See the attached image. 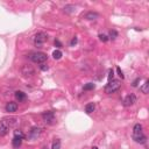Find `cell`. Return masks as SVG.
<instances>
[{"label": "cell", "instance_id": "cell-5", "mask_svg": "<svg viewBox=\"0 0 149 149\" xmlns=\"http://www.w3.org/2000/svg\"><path fill=\"white\" fill-rule=\"evenodd\" d=\"M47 39H48V35L46 33H43V32H40L34 36V43H35L36 47H41L47 41Z\"/></svg>", "mask_w": 149, "mask_h": 149}, {"label": "cell", "instance_id": "cell-3", "mask_svg": "<svg viewBox=\"0 0 149 149\" xmlns=\"http://www.w3.org/2000/svg\"><path fill=\"white\" fill-rule=\"evenodd\" d=\"M120 86H121L120 80H113V79H112V80L108 82L107 85L105 86V92L108 94L114 93L115 91H118L119 89H120Z\"/></svg>", "mask_w": 149, "mask_h": 149}, {"label": "cell", "instance_id": "cell-19", "mask_svg": "<svg viewBox=\"0 0 149 149\" xmlns=\"http://www.w3.org/2000/svg\"><path fill=\"white\" fill-rule=\"evenodd\" d=\"M62 55H63V54H62L61 50H55V51L53 53V57H54L55 59H59V58L62 57Z\"/></svg>", "mask_w": 149, "mask_h": 149}, {"label": "cell", "instance_id": "cell-11", "mask_svg": "<svg viewBox=\"0 0 149 149\" xmlns=\"http://www.w3.org/2000/svg\"><path fill=\"white\" fill-rule=\"evenodd\" d=\"M22 143V139L19 138V136H14V139L12 140V145H13L14 148H19Z\"/></svg>", "mask_w": 149, "mask_h": 149}, {"label": "cell", "instance_id": "cell-14", "mask_svg": "<svg viewBox=\"0 0 149 149\" xmlns=\"http://www.w3.org/2000/svg\"><path fill=\"white\" fill-rule=\"evenodd\" d=\"M98 16V13H94V12H89V13L85 14V19L88 20H96Z\"/></svg>", "mask_w": 149, "mask_h": 149}, {"label": "cell", "instance_id": "cell-26", "mask_svg": "<svg viewBox=\"0 0 149 149\" xmlns=\"http://www.w3.org/2000/svg\"><path fill=\"white\" fill-rule=\"evenodd\" d=\"M41 70H43V71H46V70H48V65H46V64H41Z\"/></svg>", "mask_w": 149, "mask_h": 149}, {"label": "cell", "instance_id": "cell-25", "mask_svg": "<svg viewBox=\"0 0 149 149\" xmlns=\"http://www.w3.org/2000/svg\"><path fill=\"white\" fill-rule=\"evenodd\" d=\"M139 83H140V78H136L135 80L133 82V84H132V85H133L134 88H136V86H138V84H139Z\"/></svg>", "mask_w": 149, "mask_h": 149}, {"label": "cell", "instance_id": "cell-7", "mask_svg": "<svg viewBox=\"0 0 149 149\" xmlns=\"http://www.w3.org/2000/svg\"><path fill=\"white\" fill-rule=\"evenodd\" d=\"M21 72L24 77H32L35 74V70L32 65H23L21 68Z\"/></svg>", "mask_w": 149, "mask_h": 149}, {"label": "cell", "instance_id": "cell-23", "mask_svg": "<svg viewBox=\"0 0 149 149\" xmlns=\"http://www.w3.org/2000/svg\"><path fill=\"white\" fill-rule=\"evenodd\" d=\"M116 71H118V74H119V77H120L121 79H123V78H125V76H123L122 71H121V69L119 68V66H118V68H116Z\"/></svg>", "mask_w": 149, "mask_h": 149}, {"label": "cell", "instance_id": "cell-4", "mask_svg": "<svg viewBox=\"0 0 149 149\" xmlns=\"http://www.w3.org/2000/svg\"><path fill=\"white\" fill-rule=\"evenodd\" d=\"M48 56L47 54L41 53V51H37V53H34L30 55V59L34 62V63H39V64H43L44 62L47 61Z\"/></svg>", "mask_w": 149, "mask_h": 149}, {"label": "cell", "instance_id": "cell-9", "mask_svg": "<svg viewBox=\"0 0 149 149\" xmlns=\"http://www.w3.org/2000/svg\"><path fill=\"white\" fill-rule=\"evenodd\" d=\"M40 134H41V128L40 127H33L29 132V138L32 139V140H35L40 136Z\"/></svg>", "mask_w": 149, "mask_h": 149}, {"label": "cell", "instance_id": "cell-16", "mask_svg": "<svg viewBox=\"0 0 149 149\" xmlns=\"http://www.w3.org/2000/svg\"><path fill=\"white\" fill-rule=\"evenodd\" d=\"M51 149H61V140L59 139H55V141L53 142Z\"/></svg>", "mask_w": 149, "mask_h": 149}, {"label": "cell", "instance_id": "cell-17", "mask_svg": "<svg viewBox=\"0 0 149 149\" xmlns=\"http://www.w3.org/2000/svg\"><path fill=\"white\" fill-rule=\"evenodd\" d=\"M74 9H76V7L73 5H68V6L64 7V12H66V13H72V12H74Z\"/></svg>", "mask_w": 149, "mask_h": 149}, {"label": "cell", "instance_id": "cell-18", "mask_svg": "<svg viewBox=\"0 0 149 149\" xmlns=\"http://www.w3.org/2000/svg\"><path fill=\"white\" fill-rule=\"evenodd\" d=\"M94 84L93 83H88V84H85L84 85V91H90V90H93L94 89Z\"/></svg>", "mask_w": 149, "mask_h": 149}, {"label": "cell", "instance_id": "cell-21", "mask_svg": "<svg viewBox=\"0 0 149 149\" xmlns=\"http://www.w3.org/2000/svg\"><path fill=\"white\" fill-rule=\"evenodd\" d=\"M14 136H19V138H21V139L24 138L23 133H22L21 131H15V132H14Z\"/></svg>", "mask_w": 149, "mask_h": 149}, {"label": "cell", "instance_id": "cell-6", "mask_svg": "<svg viewBox=\"0 0 149 149\" xmlns=\"http://www.w3.org/2000/svg\"><path fill=\"white\" fill-rule=\"evenodd\" d=\"M42 119H43V121L46 123L53 125V123L55 122V114H54V112H51V111L44 112V113L42 114Z\"/></svg>", "mask_w": 149, "mask_h": 149}, {"label": "cell", "instance_id": "cell-30", "mask_svg": "<svg viewBox=\"0 0 149 149\" xmlns=\"http://www.w3.org/2000/svg\"><path fill=\"white\" fill-rule=\"evenodd\" d=\"M92 149H99V148H98V147H93Z\"/></svg>", "mask_w": 149, "mask_h": 149}, {"label": "cell", "instance_id": "cell-28", "mask_svg": "<svg viewBox=\"0 0 149 149\" xmlns=\"http://www.w3.org/2000/svg\"><path fill=\"white\" fill-rule=\"evenodd\" d=\"M55 46H57V47H58V48H61V47H62V44H61V42H59L58 40H55Z\"/></svg>", "mask_w": 149, "mask_h": 149}, {"label": "cell", "instance_id": "cell-22", "mask_svg": "<svg viewBox=\"0 0 149 149\" xmlns=\"http://www.w3.org/2000/svg\"><path fill=\"white\" fill-rule=\"evenodd\" d=\"M116 36H118V33H116L115 30H110V37H111V39L114 40Z\"/></svg>", "mask_w": 149, "mask_h": 149}, {"label": "cell", "instance_id": "cell-13", "mask_svg": "<svg viewBox=\"0 0 149 149\" xmlns=\"http://www.w3.org/2000/svg\"><path fill=\"white\" fill-rule=\"evenodd\" d=\"M94 108H96V105H94V103H90L88 104V105L85 106V112L88 114H91L92 112L94 111Z\"/></svg>", "mask_w": 149, "mask_h": 149}, {"label": "cell", "instance_id": "cell-20", "mask_svg": "<svg viewBox=\"0 0 149 149\" xmlns=\"http://www.w3.org/2000/svg\"><path fill=\"white\" fill-rule=\"evenodd\" d=\"M99 39H100V41H103V42L108 41V36H106L105 34H99Z\"/></svg>", "mask_w": 149, "mask_h": 149}, {"label": "cell", "instance_id": "cell-8", "mask_svg": "<svg viewBox=\"0 0 149 149\" xmlns=\"http://www.w3.org/2000/svg\"><path fill=\"white\" fill-rule=\"evenodd\" d=\"M135 103H136V97H135V94H133V93L128 94V96L123 99V105L125 106H132Z\"/></svg>", "mask_w": 149, "mask_h": 149}, {"label": "cell", "instance_id": "cell-1", "mask_svg": "<svg viewBox=\"0 0 149 149\" xmlns=\"http://www.w3.org/2000/svg\"><path fill=\"white\" fill-rule=\"evenodd\" d=\"M133 139H134L135 142L141 143V145H143V143L147 142V138H146V135H143V133H142V125L136 123V125L134 126V128H133Z\"/></svg>", "mask_w": 149, "mask_h": 149}, {"label": "cell", "instance_id": "cell-15", "mask_svg": "<svg viewBox=\"0 0 149 149\" xmlns=\"http://www.w3.org/2000/svg\"><path fill=\"white\" fill-rule=\"evenodd\" d=\"M148 88H149V80L147 79V80L145 82V84H143V85H142V86H141V88H140L141 92H142V93H145V94H147V93L149 92Z\"/></svg>", "mask_w": 149, "mask_h": 149}, {"label": "cell", "instance_id": "cell-24", "mask_svg": "<svg viewBox=\"0 0 149 149\" xmlns=\"http://www.w3.org/2000/svg\"><path fill=\"white\" fill-rule=\"evenodd\" d=\"M110 74H108V82L112 80L113 79V76H114V72H113V70H110V72H108Z\"/></svg>", "mask_w": 149, "mask_h": 149}, {"label": "cell", "instance_id": "cell-12", "mask_svg": "<svg viewBox=\"0 0 149 149\" xmlns=\"http://www.w3.org/2000/svg\"><path fill=\"white\" fill-rule=\"evenodd\" d=\"M15 98L18 99L19 101H23V100H26L27 96H26V93L22 92V91H16L15 92Z\"/></svg>", "mask_w": 149, "mask_h": 149}, {"label": "cell", "instance_id": "cell-27", "mask_svg": "<svg viewBox=\"0 0 149 149\" xmlns=\"http://www.w3.org/2000/svg\"><path fill=\"white\" fill-rule=\"evenodd\" d=\"M76 43H77V37H73V39L71 40V46H74Z\"/></svg>", "mask_w": 149, "mask_h": 149}, {"label": "cell", "instance_id": "cell-2", "mask_svg": "<svg viewBox=\"0 0 149 149\" xmlns=\"http://www.w3.org/2000/svg\"><path fill=\"white\" fill-rule=\"evenodd\" d=\"M15 125V119L14 118H5L0 121V136H5L8 133L9 128H12Z\"/></svg>", "mask_w": 149, "mask_h": 149}, {"label": "cell", "instance_id": "cell-29", "mask_svg": "<svg viewBox=\"0 0 149 149\" xmlns=\"http://www.w3.org/2000/svg\"><path fill=\"white\" fill-rule=\"evenodd\" d=\"M42 149H49V148L47 147V146H43V147H42Z\"/></svg>", "mask_w": 149, "mask_h": 149}, {"label": "cell", "instance_id": "cell-10", "mask_svg": "<svg viewBox=\"0 0 149 149\" xmlns=\"http://www.w3.org/2000/svg\"><path fill=\"white\" fill-rule=\"evenodd\" d=\"M18 110V104L14 103V101H9V103H7L6 105V111L9 112V113H13V112H15Z\"/></svg>", "mask_w": 149, "mask_h": 149}]
</instances>
